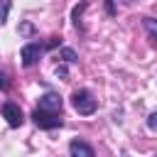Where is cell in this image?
<instances>
[{
  "label": "cell",
  "instance_id": "1",
  "mask_svg": "<svg viewBox=\"0 0 157 157\" xmlns=\"http://www.w3.org/2000/svg\"><path fill=\"white\" fill-rule=\"evenodd\" d=\"M71 105H74L76 113H81V115H91V113H96L98 101L93 98L91 91H74V96H71Z\"/></svg>",
  "mask_w": 157,
  "mask_h": 157
},
{
  "label": "cell",
  "instance_id": "2",
  "mask_svg": "<svg viewBox=\"0 0 157 157\" xmlns=\"http://www.w3.org/2000/svg\"><path fill=\"white\" fill-rule=\"evenodd\" d=\"M32 120L37 128L42 130H54V128H61V115L59 113H52V110H44V108H37L32 113Z\"/></svg>",
  "mask_w": 157,
  "mask_h": 157
},
{
  "label": "cell",
  "instance_id": "3",
  "mask_svg": "<svg viewBox=\"0 0 157 157\" xmlns=\"http://www.w3.org/2000/svg\"><path fill=\"white\" fill-rule=\"evenodd\" d=\"M47 47L44 44H39V42H27L25 47H22V52H20V59H22V66H34L37 61H39V56H42V52H44Z\"/></svg>",
  "mask_w": 157,
  "mask_h": 157
},
{
  "label": "cell",
  "instance_id": "4",
  "mask_svg": "<svg viewBox=\"0 0 157 157\" xmlns=\"http://www.w3.org/2000/svg\"><path fill=\"white\" fill-rule=\"evenodd\" d=\"M2 118L7 120V125H10V128H20V125H22V120H25V115H22L20 105H17V103H12V101H7V103L2 105Z\"/></svg>",
  "mask_w": 157,
  "mask_h": 157
},
{
  "label": "cell",
  "instance_id": "5",
  "mask_svg": "<svg viewBox=\"0 0 157 157\" xmlns=\"http://www.w3.org/2000/svg\"><path fill=\"white\" fill-rule=\"evenodd\" d=\"M39 108H44V110H52V113H61V98H59L56 93L47 91V93L39 98Z\"/></svg>",
  "mask_w": 157,
  "mask_h": 157
},
{
  "label": "cell",
  "instance_id": "6",
  "mask_svg": "<svg viewBox=\"0 0 157 157\" xmlns=\"http://www.w3.org/2000/svg\"><path fill=\"white\" fill-rule=\"evenodd\" d=\"M69 152H71V157H96L93 147H91L88 142H83V140H71Z\"/></svg>",
  "mask_w": 157,
  "mask_h": 157
},
{
  "label": "cell",
  "instance_id": "7",
  "mask_svg": "<svg viewBox=\"0 0 157 157\" xmlns=\"http://www.w3.org/2000/svg\"><path fill=\"white\" fill-rule=\"evenodd\" d=\"M86 7H88V2H86V0H81V2H78V5L74 7L71 17H74V25H76V27H81V12H83Z\"/></svg>",
  "mask_w": 157,
  "mask_h": 157
},
{
  "label": "cell",
  "instance_id": "8",
  "mask_svg": "<svg viewBox=\"0 0 157 157\" xmlns=\"http://www.w3.org/2000/svg\"><path fill=\"white\" fill-rule=\"evenodd\" d=\"M142 25H145V29H147V34L157 42V20H152V17H145L142 20Z\"/></svg>",
  "mask_w": 157,
  "mask_h": 157
},
{
  "label": "cell",
  "instance_id": "9",
  "mask_svg": "<svg viewBox=\"0 0 157 157\" xmlns=\"http://www.w3.org/2000/svg\"><path fill=\"white\" fill-rule=\"evenodd\" d=\"M10 7H12V0H0V25H5Z\"/></svg>",
  "mask_w": 157,
  "mask_h": 157
},
{
  "label": "cell",
  "instance_id": "10",
  "mask_svg": "<svg viewBox=\"0 0 157 157\" xmlns=\"http://www.w3.org/2000/svg\"><path fill=\"white\" fill-rule=\"evenodd\" d=\"M61 56H64L66 61H78L76 52H74V49H69V47H64V49H61Z\"/></svg>",
  "mask_w": 157,
  "mask_h": 157
},
{
  "label": "cell",
  "instance_id": "11",
  "mask_svg": "<svg viewBox=\"0 0 157 157\" xmlns=\"http://www.w3.org/2000/svg\"><path fill=\"white\" fill-rule=\"evenodd\" d=\"M59 42H61L59 37H49V42H47L44 47H47V49H54V47H59Z\"/></svg>",
  "mask_w": 157,
  "mask_h": 157
},
{
  "label": "cell",
  "instance_id": "12",
  "mask_svg": "<svg viewBox=\"0 0 157 157\" xmlns=\"http://www.w3.org/2000/svg\"><path fill=\"white\" fill-rule=\"evenodd\" d=\"M147 125H150L152 130H157V113H152V115L147 118Z\"/></svg>",
  "mask_w": 157,
  "mask_h": 157
},
{
  "label": "cell",
  "instance_id": "13",
  "mask_svg": "<svg viewBox=\"0 0 157 157\" xmlns=\"http://www.w3.org/2000/svg\"><path fill=\"white\" fill-rule=\"evenodd\" d=\"M105 12H108V15H115V5H113V0H105Z\"/></svg>",
  "mask_w": 157,
  "mask_h": 157
},
{
  "label": "cell",
  "instance_id": "14",
  "mask_svg": "<svg viewBox=\"0 0 157 157\" xmlns=\"http://www.w3.org/2000/svg\"><path fill=\"white\" fill-rule=\"evenodd\" d=\"M20 32H22V34H29V32H32V25H22V29H20Z\"/></svg>",
  "mask_w": 157,
  "mask_h": 157
},
{
  "label": "cell",
  "instance_id": "15",
  "mask_svg": "<svg viewBox=\"0 0 157 157\" xmlns=\"http://www.w3.org/2000/svg\"><path fill=\"white\" fill-rule=\"evenodd\" d=\"M56 76H66V69L64 66H56Z\"/></svg>",
  "mask_w": 157,
  "mask_h": 157
},
{
  "label": "cell",
  "instance_id": "16",
  "mask_svg": "<svg viewBox=\"0 0 157 157\" xmlns=\"http://www.w3.org/2000/svg\"><path fill=\"white\" fill-rule=\"evenodd\" d=\"M7 83H5V78H2V74H0V88H5Z\"/></svg>",
  "mask_w": 157,
  "mask_h": 157
}]
</instances>
